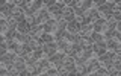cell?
Listing matches in <instances>:
<instances>
[{"instance_id": "obj_1", "label": "cell", "mask_w": 121, "mask_h": 76, "mask_svg": "<svg viewBox=\"0 0 121 76\" xmlns=\"http://www.w3.org/2000/svg\"><path fill=\"white\" fill-rule=\"evenodd\" d=\"M14 6H15L14 2H3L2 5H0V12H2L3 20H9V18L12 17Z\"/></svg>"}, {"instance_id": "obj_6", "label": "cell", "mask_w": 121, "mask_h": 76, "mask_svg": "<svg viewBox=\"0 0 121 76\" xmlns=\"http://www.w3.org/2000/svg\"><path fill=\"white\" fill-rule=\"evenodd\" d=\"M92 52L94 53H97V56H100V55H103V53L108 50L106 49V41H100V43H94L92 44Z\"/></svg>"}, {"instance_id": "obj_16", "label": "cell", "mask_w": 121, "mask_h": 76, "mask_svg": "<svg viewBox=\"0 0 121 76\" xmlns=\"http://www.w3.org/2000/svg\"><path fill=\"white\" fill-rule=\"evenodd\" d=\"M104 23H106L104 18H98L95 23H92V29H94V32H97V33H101V32H103V26H104Z\"/></svg>"}, {"instance_id": "obj_34", "label": "cell", "mask_w": 121, "mask_h": 76, "mask_svg": "<svg viewBox=\"0 0 121 76\" xmlns=\"http://www.w3.org/2000/svg\"><path fill=\"white\" fill-rule=\"evenodd\" d=\"M21 46H23V52H24V56L27 55V53H30V52H33L32 49L29 47V44H21Z\"/></svg>"}, {"instance_id": "obj_33", "label": "cell", "mask_w": 121, "mask_h": 76, "mask_svg": "<svg viewBox=\"0 0 121 76\" xmlns=\"http://www.w3.org/2000/svg\"><path fill=\"white\" fill-rule=\"evenodd\" d=\"M85 14V11L82 9V8H74V15L76 17H80V15Z\"/></svg>"}, {"instance_id": "obj_3", "label": "cell", "mask_w": 121, "mask_h": 76, "mask_svg": "<svg viewBox=\"0 0 121 76\" xmlns=\"http://www.w3.org/2000/svg\"><path fill=\"white\" fill-rule=\"evenodd\" d=\"M41 47H43V52H44V58L45 56H52L53 53H56V50H58V47H56V43H44L43 46H41Z\"/></svg>"}, {"instance_id": "obj_29", "label": "cell", "mask_w": 121, "mask_h": 76, "mask_svg": "<svg viewBox=\"0 0 121 76\" xmlns=\"http://www.w3.org/2000/svg\"><path fill=\"white\" fill-rule=\"evenodd\" d=\"M71 14H74V11L71 9V8H68V6H64V9H62V18H67L68 15H71Z\"/></svg>"}, {"instance_id": "obj_15", "label": "cell", "mask_w": 121, "mask_h": 76, "mask_svg": "<svg viewBox=\"0 0 121 76\" xmlns=\"http://www.w3.org/2000/svg\"><path fill=\"white\" fill-rule=\"evenodd\" d=\"M76 73H79V75H88L85 61H76Z\"/></svg>"}, {"instance_id": "obj_9", "label": "cell", "mask_w": 121, "mask_h": 76, "mask_svg": "<svg viewBox=\"0 0 121 76\" xmlns=\"http://www.w3.org/2000/svg\"><path fill=\"white\" fill-rule=\"evenodd\" d=\"M43 29L45 33H50V32H55L56 29H58V21H55L53 18H50L45 24H43Z\"/></svg>"}, {"instance_id": "obj_8", "label": "cell", "mask_w": 121, "mask_h": 76, "mask_svg": "<svg viewBox=\"0 0 121 76\" xmlns=\"http://www.w3.org/2000/svg\"><path fill=\"white\" fill-rule=\"evenodd\" d=\"M83 17H86V18H89L91 23H95L98 18H100V15H98V11L95 9V8H91V9L88 11H85V14H83Z\"/></svg>"}, {"instance_id": "obj_32", "label": "cell", "mask_w": 121, "mask_h": 76, "mask_svg": "<svg viewBox=\"0 0 121 76\" xmlns=\"http://www.w3.org/2000/svg\"><path fill=\"white\" fill-rule=\"evenodd\" d=\"M21 14H24L23 11L20 9L18 6H14V11H12V17H18V15H21Z\"/></svg>"}, {"instance_id": "obj_7", "label": "cell", "mask_w": 121, "mask_h": 76, "mask_svg": "<svg viewBox=\"0 0 121 76\" xmlns=\"http://www.w3.org/2000/svg\"><path fill=\"white\" fill-rule=\"evenodd\" d=\"M106 49H109V52L120 53L121 46H120V43L117 40H108V41H106Z\"/></svg>"}, {"instance_id": "obj_27", "label": "cell", "mask_w": 121, "mask_h": 76, "mask_svg": "<svg viewBox=\"0 0 121 76\" xmlns=\"http://www.w3.org/2000/svg\"><path fill=\"white\" fill-rule=\"evenodd\" d=\"M26 21H27L30 26H38L36 24V14L35 15H27V17H26Z\"/></svg>"}, {"instance_id": "obj_14", "label": "cell", "mask_w": 121, "mask_h": 76, "mask_svg": "<svg viewBox=\"0 0 121 76\" xmlns=\"http://www.w3.org/2000/svg\"><path fill=\"white\" fill-rule=\"evenodd\" d=\"M30 29H32V26H30L27 21H21V23L17 24V32L18 33H29Z\"/></svg>"}, {"instance_id": "obj_31", "label": "cell", "mask_w": 121, "mask_h": 76, "mask_svg": "<svg viewBox=\"0 0 121 76\" xmlns=\"http://www.w3.org/2000/svg\"><path fill=\"white\" fill-rule=\"evenodd\" d=\"M67 24H68V21L65 18H60L58 21V29H67Z\"/></svg>"}, {"instance_id": "obj_36", "label": "cell", "mask_w": 121, "mask_h": 76, "mask_svg": "<svg viewBox=\"0 0 121 76\" xmlns=\"http://www.w3.org/2000/svg\"><path fill=\"white\" fill-rule=\"evenodd\" d=\"M32 73H30V71H27V70H23V71H20V73H18L17 76H30Z\"/></svg>"}, {"instance_id": "obj_18", "label": "cell", "mask_w": 121, "mask_h": 76, "mask_svg": "<svg viewBox=\"0 0 121 76\" xmlns=\"http://www.w3.org/2000/svg\"><path fill=\"white\" fill-rule=\"evenodd\" d=\"M64 56H65V53H62V52H56V53H53L52 56H48V61H50L52 64H55L56 61L64 59Z\"/></svg>"}, {"instance_id": "obj_37", "label": "cell", "mask_w": 121, "mask_h": 76, "mask_svg": "<svg viewBox=\"0 0 121 76\" xmlns=\"http://www.w3.org/2000/svg\"><path fill=\"white\" fill-rule=\"evenodd\" d=\"M68 76H80V75L76 73V71H71V73H68Z\"/></svg>"}, {"instance_id": "obj_28", "label": "cell", "mask_w": 121, "mask_h": 76, "mask_svg": "<svg viewBox=\"0 0 121 76\" xmlns=\"http://www.w3.org/2000/svg\"><path fill=\"white\" fill-rule=\"evenodd\" d=\"M0 29H2L3 35H5V33L8 32V30L11 29V28H9V24H8V21H6V20H2V21H0Z\"/></svg>"}, {"instance_id": "obj_17", "label": "cell", "mask_w": 121, "mask_h": 76, "mask_svg": "<svg viewBox=\"0 0 121 76\" xmlns=\"http://www.w3.org/2000/svg\"><path fill=\"white\" fill-rule=\"evenodd\" d=\"M17 40L20 41L21 44H27L30 40H32V37L29 35V33H17Z\"/></svg>"}, {"instance_id": "obj_24", "label": "cell", "mask_w": 121, "mask_h": 76, "mask_svg": "<svg viewBox=\"0 0 121 76\" xmlns=\"http://www.w3.org/2000/svg\"><path fill=\"white\" fill-rule=\"evenodd\" d=\"M65 33H67L65 29H56L55 30V40H64Z\"/></svg>"}, {"instance_id": "obj_35", "label": "cell", "mask_w": 121, "mask_h": 76, "mask_svg": "<svg viewBox=\"0 0 121 76\" xmlns=\"http://www.w3.org/2000/svg\"><path fill=\"white\" fill-rule=\"evenodd\" d=\"M76 21L79 23V24H85V17H83V15H80V17H76Z\"/></svg>"}, {"instance_id": "obj_13", "label": "cell", "mask_w": 121, "mask_h": 76, "mask_svg": "<svg viewBox=\"0 0 121 76\" xmlns=\"http://www.w3.org/2000/svg\"><path fill=\"white\" fill-rule=\"evenodd\" d=\"M15 59H17V53H14V52H8V53H5V55L0 56V61H2L3 64H6V62H15Z\"/></svg>"}, {"instance_id": "obj_20", "label": "cell", "mask_w": 121, "mask_h": 76, "mask_svg": "<svg viewBox=\"0 0 121 76\" xmlns=\"http://www.w3.org/2000/svg\"><path fill=\"white\" fill-rule=\"evenodd\" d=\"M82 52H83V61H88L89 58H92V55H94V52H92V49H91V47L82 49Z\"/></svg>"}, {"instance_id": "obj_30", "label": "cell", "mask_w": 121, "mask_h": 76, "mask_svg": "<svg viewBox=\"0 0 121 76\" xmlns=\"http://www.w3.org/2000/svg\"><path fill=\"white\" fill-rule=\"evenodd\" d=\"M6 49H8V43H6L5 38H3V40H2V46H0V55H5V53H8Z\"/></svg>"}, {"instance_id": "obj_19", "label": "cell", "mask_w": 121, "mask_h": 76, "mask_svg": "<svg viewBox=\"0 0 121 76\" xmlns=\"http://www.w3.org/2000/svg\"><path fill=\"white\" fill-rule=\"evenodd\" d=\"M17 33H18L17 29H9V30L5 33V35H3V38H5L6 41H12L14 38H17Z\"/></svg>"}, {"instance_id": "obj_26", "label": "cell", "mask_w": 121, "mask_h": 76, "mask_svg": "<svg viewBox=\"0 0 121 76\" xmlns=\"http://www.w3.org/2000/svg\"><path fill=\"white\" fill-rule=\"evenodd\" d=\"M67 41L65 40H56V47L59 49V50H65V47H67Z\"/></svg>"}, {"instance_id": "obj_12", "label": "cell", "mask_w": 121, "mask_h": 76, "mask_svg": "<svg viewBox=\"0 0 121 76\" xmlns=\"http://www.w3.org/2000/svg\"><path fill=\"white\" fill-rule=\"evenodd\" d=\"M67 32L68 33H73V35H74V33H79V32H80V24H79V23L77 21H70V23H68V24H67Z\"/></svg>"}, {"instance_id": "obj_11", "label": "cell", "mask_w": 121, "mask_h": 76, "mask_svg": "<svg viewBox=\"0 0 121 76\" xmlns=\"http://www.w3.org/2000/svg\"><path fill=\"white\" fill-rule=\"evenodd\" d=\"M14 68L20 73V71L23 70H26V59H24V56H17V59H15V62H14Z\"/></svg>"}, {"instance_id": "obj_5", "label": "cell", "mask_w": 121, "mask_h": 76, "mask_svg": "<svg viewBox=\"0 0 121 76\" xmlns=\"http://www.w3.org/2000/svg\"><path fill=\"white\" fill-rule=\"evenodd\" d=\"M85 64H86L88 73H95L98 68H100V62H98L97 59H94V58H89L88 61H85Z\"/></svg>"}, {"instance_id": "obj_22", "label": "cell", "mask_w": 121, "mask_h": 76, "mask_svg": "<svg viewBox=\"0 0 121 76\" xmlns=\"http://www.w3.org/2000/svg\"><path fill=\"white\" fill-rule=\"evenodd\" d=\"M92 40L89 37H82V49H86V47H92Z\"/></svg>"}, {"instance_id": "obj_10", "label": "cell", "mask_w": 121, "mask_h": 76, "mask_svg": "<svg viewBox=\"0 0 121 76\" xmlns=\"http://www.w3.org/2000/svg\"><path fill=\"white\" fill-rule=\"evenodd\" d=\"M82 50V47L80 46H77V44H67V47H65V50H64V53L65 55H70V56H74L77 52H80Z\"/></svg>"}, {"instance_id": "obj_23", "label": "cell", "mask_w": 121, "mask_h": 76, "mask_svg": "<svg viewBox=\"0 0 121 76\" xmlns=\"http://www.w3.org/2000/svg\"><path fill=\"white\" fill-rule=\"evenodd\" d=\"M6 43H8V49H9V50H12L14 53H17V50L20 49V44L15 43V41H6Z\"/></svg>"}, {"instance_id": "obj_21", "label": "cell", "mask_w": 121, "mask_h": 76, "mask_svg": "<svg viewBox=\"0 0 121 76\" xmlns=\"http://www.w3.org/2000/svg\"><path fill=\"white\" fill-rule=\"evenodd\" d=\"M32 53H33V58H35V59H41V58H44V52H43V47H41V46H38V47H36Z\"/></svg>"}, {"instance_id": "obj_4", "label": "cell", "mask_w": 121, "mask_h": 76, "mask_svg": "<svg viewBox=\"0 0 121 76\" xmlns=\"http://www.w3.org/2000/svg\"><path fill=\"white\" fill-rule=\"evenodd\" d=\"M50 61L48 59H44V58H41L39 61L36 62V66H38V71H39V75H44V73H47L48 70H50Z\"/></svg>"}, {"instance_id": "obj_25", "label": "cell", "mask_w": 121, "mask_h": 76, "mask_svg": "<svg viewBox=\"0 0 121 76\" xmlns=\"http://www.w3.org/2000/svg\"><path fill=\"white\" fill-rule=\"evenodd\" d=\"M91 40H92V43H100V41H103L104 38L101 33H97V32H92V35H91Z\"/></svg>"}, {"instance_id": "obj_2", "label": "cell", "mask_w": 121, "mask_h": 76, "mask_svg": "<svg viewBox=\"0 0 121 76\" xmlns=\"http://www.w3.org/2000/svg\"><path fill=\"white\" fill-rule=\"evenodd\" d=\"M48 20H50L48 11H47V8L43 6V9L38 11V14H36V24H38V26H39V24H45Z\"/></svg>"}]
</instances>
